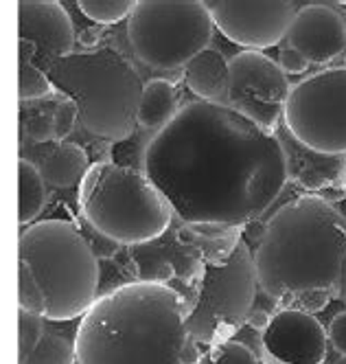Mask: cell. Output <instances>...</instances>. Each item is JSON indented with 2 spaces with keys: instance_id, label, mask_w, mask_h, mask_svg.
Here are the masks:
<instances>
[{
  "instance_id": "cell-15",
  "label": "cell",
  "mask_w": 346,
  "mask_h": 364,
  "mask_svg": "<svg viewBox=\"0 0 346 364\" xmlns=\"http://www.w3.org/2000/svg\"><path fill=\"white\" fill-rule=\"evenodd\" d=\"M184 84L200 101L228 106L230 60L217 48H206L184 66Z\"/></svg>"
},
{
  "instance_id": "cell-33",
  "label": "cell",
  "mask_w": 346,
  "mask_h": 364,
  "mask_svg": "<svg viewBox=\"0 0 346 364\" xmlns=\"http://www.w3.org/2000/svg\"><path fill=\"white\" fill-rule=\"evenodd\" d=\"M270 321H272V316L268 314V311H265V309H254V307H252V311H250L248 318H246V325H248L250 329L265 331V329H268V325H270Z\"/></svg>"
},
{
  "instance_id": "cell-21",
  "label": "cell",
  "mask_w": 346,
  "mask_h": 364,
  "mask_svg": "<svg viewBox=\"0 0 346 364\" xmlns=\"http://www.w3.org/2000/svg\"><path fill=\"white\" fill-rule=\"evenodd\" d=\"M53 92H55V86H53L48 73H44L36 64L18 68V95L22 103L44 99Z\"/></svg>"
},
{
  "instance_id": "cell-8",
  "label": "cell",
  "mask_w": 346,
  "mask_h": 364,
  "mask_svg": "<svg viewBox=\"0 0 346 364\" xmlns=\"http://www.w3.org/2000/svg\"><path fill=\"white\" fill-rule=\"evenodd\" d=\"M212 18L200 0H141L127 18V38L149 68L178 70L212 40Z\"/></svg>"
},
{
  "instance_id": "cell-23",
  "label": "cell",
  "mask_w": 346,
  "mask_h": 364,
  "mask_svg": "<svg viewBox=\"0 0 346 364\" xmlns=\"http://www.w3.org/2000/svg\"><path fill=\"white\" fill-rule=\"evenodd\" d=\"M195 364H259V362L250 347L226 341V343L212 345L210 349H206L198 358Z\"/></svg>"
},
{
  "instance_id": "cell-35",
  "label": "cell",
  "mask_w": 346,
  "mask_h": 364,
  "mask_svg": "<svg viewBox=\"0 0 346 364\" xmlns=\"http://www.w3.org/2000/svg\"><path fill=\"white\" fill-rule=\"evenodd\" d=\"M333 364H346V358H342V360H337V362H333Z\"/></svg>"
},
{
  "instance_id": "cell-24",
  "label": "cell",
  "mask_w": 346,
  "mask_h": 364,
  "mask_svg": "<svg viewBox=\"0 0 346 364\" xmlns=\"http://www.w3.org/2000/svg\"><path fill=\"white\" fill-rule=\"evenodd\" d=\"M18 303H20V309L33 311V314H40V316H44V311H46L44 294L40 290V285L36 277L24 266H18Z\"/></svg>"
},
{
  "instance_id": "cell-7",
  "label": "cell",
  "mask_w": 346,
  "mask_h": 364,
  "mask_svg": "<svg viewBox=\"0 0 346 364\" xmlns=\"http://www.w3.org/2000/svg\"><path fill=\"white\" fill-rule=\"evenodd\" d=\"M256 283L254 255L244 240L224 259L202 257L198 290L186 316L191 341L212 347L234 336L252 311Z\"/></svg>"
},
{
  "instance_id": "cell-20",
  "label": "cell",
  "mask_w": 346,
  "mask_h": 364,
  "mask_svg": "<svg viewBox=\"0 0 346 364\" xmlns=\"http://www.w3.org/2000/svg\"><path fill=\"white\" fill-rule=\"evenodd\" d=\"M136 3L131 0H82L79 9L82 14L99 24H114L123 18H129Z\"/></svg>"
},
{
  "instance_id": "cell-13",
  "label": "cell",
  "mask_w": 346,
  "mask_h": 364,
  "mask_svg": "<svg viewBox=\"0 0 346 364\" xmlns=\"http://www.w3.org/2000/svg\"><path fill=\"white\" fill-rule=\"evenodd\" d=\"M18 33L38 46L36 66L44 73L58 60L75 53V27L62 3L55 0H20Z\"/></svg>"
},
{
  "instance_id": "cell-3",
  "label": "cell",
  "mask_w": 346,
  "mask_h": 364,
  "mask_svg": "<svg viewBox=\"0 0 346 364\" xmlns=\"http://www.w3.org/2000/svg\"><path fill=\"white\" fill-rule=\"evenodd\" d=\"M344 257L346 218L323 196H301L265 224L254 252L259 288L276 301L335 290Z\"/></svg>"
},
{
  "instance_id": "cell-28",
  "label": "cell",
  "mask_w": 346,
  "mask_h": 364,
  "mask_svg": "<svg viewBox=\"0 0 346 364\" xmlns=\"http://www.w3.org/2000/svg\"><path fill=\"white\" fill-rule=\"evenodd\" d=\"M329 343L331 347L346 358V311H340L337 316H333V321L329 323Z\"/></svg>"
},
{
  "instance_id": "cell-1",
  "label": "cell",
  "mask_w": 346,
  "mask_h": 364,
  "mask_svg": "<svg viewBox=\"0 0 346 364\" xmlns=\"http://www.w3.org/2000/svg\"><path fill=\"white\" fill-rule=\"evenodd\" d=\"M143 171L186 226L242 228L268 211L289 182L279 134L208 101L186 103L149 139Z\"/></svg>"
},
{
  "instance_id": "cell-6",
  "label": "cell",
  "mask_w": 346,
  "mask_h": 364,
  "mask_svg": "<svg viewBox=\"0 0 346 364\" xmlns=\"http://www.w3.org/2000/svg\"><path fill=\"white\" fill-rule=\"evenodd\" d=\"M79 211L94 232L119 246H145L171 226V206L145 171L92 163L79 185Z\"/></svg>"
},
{
  "instance_id": "cell-9",
  "label": "cell",
  "mask_w": 346,
  "mask_h": 364,
  "mask_svg": "<svg viewBox=\"0 0 346 364\" xmlns=\"http://www.w3.org/2000/svg\"><path fill=\"white\" fill-rule=\"evenodd\" d=\"M283 125L296 143L320 156L346 154V68H327L291 86Z\"/></svg>"
},
{
  "instance_id": "cell-10",
  "label": "cell",
  "mask_w": 346,
  "mask_h": 364,
  "mask_svg": "<svg viewBox=\"0 0 346 364\" xmlns=\"http://www.w3.org/2000/svg\"><path fill=\"white\" fill-rule=\"evenodd\" d=\"M291 86L285 70L261 50L230 58L228 106L268 134H279Z\"/></svg>"
},
{
  "instance_id": "cell-12",
  "label": "cell",
  "mask_w": 346,
  "mask_h": 364,
  "mask_svg": "<svg viewBox=\"0 0 346 364\" xmlns=\"http://www.w3.org/2000/svg\"><path fill=\"white\" fill-rule=\"evenodd\" d=\"M329 333L309 311L285 307L261 331V355L265 364H325Z\"/></svg>"
},
{
  "instance_id": "cell-32",
  "label": "cell",
  "mask_w": 346,
  "mask_h": 364,
  "mask_svg": "<svg viewBox=\"0 0 346 364\" xmlns=\"http://www.w3.org/2000/svg\"><path fill=\"white\" fill-rule=\"evenodd\" d=\"M103 36V29L101 27H88V29H82L77 36V42L82 44L86 50H94V46H99V40Z\"/></svg>"
},
{
  "instance_id": "cell-14",
  "label": "cell",
  "mask_w": 346,
  "mask_h": 364,
  "mask_svg": "<svg viewBox=\"0 0 346 364\" xmlns=\"http://www.w3.org/2000/svg\"><path fill=\"white\" fill-rule=\"evenodd\" d=\"M287 44L303 53L309 64H327L346 46V20L331 5H305L287 33Z\"/></svg>"
},
{
  "instance_id": "cell-2",
  "label": "cell",
  "mask_w": 346,
  "mask_h": 364,
  "mask_svg": "<svg viewBox=\"0 0 346 364\" xmlns=\"http://www.w3.org/2000/svg\"><path fill=\"white\" fill-rule=\"evenodd\" d=\"M189 305L173 285L131 281L101 294L75 333L77 364H184Z\"/></svg>"
},
{
  "instance_id": "cell-26",
  "label": "cell",
  "mask_w": 346,
  "mask_h": 364,
  "mask_svg": "<svg viewBox=\"0 0 346 364\" xmlns=\"http://www.w3.org/2000/svg\"><path fill=\"white\" fill-rule=\"evenodd\" d=\"M26 132H29V139L36 143H48L55 141V125H53V117L48 114H36L26 123Z\"/></svg>"
},
{
  "instance_id": "cell-19",
  "label": "cell",
  "mask_w": 346,
  "mask_h": 364,
  "mask_svg": "<svg viewBox=\"0 0 346 364\" xmlns=\"http://www.w3.org/2000/svg\"><path fill=\"white\" fill-rule=\"evenodd\" d=\"M77 351L75 343H68L64 336L58 333H44L40 345L26 360V364H75Z\"/></svg>"
},
{
  "instance_id": "cell-16",
  "label": "cell",
  "mask_w": 346,
  "mask_h": 364,
  "mask_svg": "<svg viewBox=\"0 0 346 364\" xmlns=\"http://www.w3.org/2000/svg\"><path fill=\"white\" fill-rule=\"evenodd\" d=\"M38 167L46 185L58 189H70L75 185H82L84 176L90 169V163L84 147L75 143H58L46 154H42Z\"/></svg>"
},
{
  "instance_id": "cell-4",
  "label": "cell",
  "mask_w": 346,
  "mask_h": 364,
  "mask_svg": "<svg viewBox=\"0 0 346 364\" xmlns=\"http://www.w3.org/2000/svg\"><path fill=\"white\" fill-rule=\"evenodd\" d=\"M46 73L55 90L77 103L79 123L92 139L121 143L134 134L145 84L117 48L75 50Z\"/></svg>"
},
{
  "instance_id": "cell-30",
  "label": "cell",
  "mask_w": 346,
  "mask_h": 364,
  "mask_svg": "<svg viewBox=\"0 0 346 364\" xmlns=\"http://www.w3.org/2000/svg\"><path fill=\"white\" fill-rule=\"evenodd\" d=\"M191 230L198 232L204 240H226V237H232L234 232H239L242 228H228L222 224H191Z\"/></svg>"
},
{
  "instance_id": "cell-27",
  "label": "cell",
  "mask_w": 346,
  "mask_h": 364,
  "mask_svg": "<svg viewBox=\"0 0 346 364\" xmlns=\"http://www.w3.org/2000/svg\"><path fill=\"white\" fill-rule=\"evenodd\" d=\"M279 66L285 70V75H301L309 68V60L298 53V50L294 48H283L281 50V55H279Z\"/></svg>"
},
{
  "instance_id": "cell-25",
  "label": "cell",
  "mask_w": 346,
  "mask_h": 364,
  "mask_svg": "<svg viewBox=\"0 0 346 364\" xmlns=\"http://www.w3.org/2000/svg\"><path fill=\"white\" fill-rule=\"evenodd\" d=\"M79 123V108L77 103L68 97L58 103L55 112H53V125H55V141L64 143V139L72 132L75 125Z\"/></svg>"
},
{
  "instance_id": "cell-18",
  "label": "cell",
  "mask_w": 346,
  "mask_h": 364,
  "mask_svg": "<svg viewBox=\"0 0 346 364\" xmlns=\"http://www.w3.org/2000/svg\"><path fill=\"white\" fill-rule=\"evenodd\" d=\"M48 200L46 180L38 165L31 161H18V222L29 226L44 211Z\"/></svg>"
},
{
  "instance_id": "cell-31",
  "label": "cell",
  "mask_w": 346,
  "mask_h": 364,
  "mask_svg": "<svg viewBox=\"0 0 346 364\" xmlns=\"http://www.w3.org/2000/svg\"><path fill=\"white\" fill-rule=\"evenodd\" d=\"M38 58V46L29 40H18V64L20 66H31Z\"/></svg>"
},
{
  "instance_id": "cell-29",
  "label": "cell",
  "mask_w": 346,
  "mask_h": 364,
  "mask_svg": "<svg viewBox=\"0 0 346 364\" xmlns=\"http://www.w3.org/2000/svg\"><path fill=\"white\" fill-rule=\"evenodd\" d=\"M331 292L333 290H309V292H303L296 299L301 303V309L309 311V314H315V311H323L329 305Z\"/></svg>"
},
{
  "instance_id": "cell-17",
  "label": "cell",
  "mask_w": 346,
  "mask_h": 364,
  "mask_svg": "<svg viewBox=\"0 0 346 364\" xmlns=\"http://www.w3.org/2000/svg\"><path fill=\"white\" fill-rule=\"evenodd\" d=\"M180 112L178 90L169 80H149L139 106V127L161 132Z\"/></svg>"
},
{
  "instance_id": "cell-36",
  "label": "cell",
  "mask_w": 346,
  "mask_h": 364,
  "mask_svg": "<svg viewBox=\"0 0 346 364\" xmlns=\"http://www.w3.org/2000/svg\"><path fill=\"white\" fill-rule=\"evenodd\" d=\"M344 189H346V171H344Z\"/></svg>"
},
{
  "instance_id": "cell-34",
  "label": "cell",
  "mask_w": 346,
  "mask_h": 364,
  "mask_svg": "<svg viewBox=\"0 0 346 364\" xmlns=\"http://www.w3.org/2000/svg\"><path fill=\"white\" fill-rule=\"evenodd\" d=\"M335 292H337L340 301L346 305V257H344V264H342V272H340V279H337V285H335Z\"/></svg>"
},
{
  "instance_id": "cell-5",
  "label": "cell",
  "mask_w": 346,
  "mask_h": 364,
  "mask_svg": "<svg viewBox=\"0 0 346 364\" xmlns=\"http://www.w3.org/2000/svg\"><path fill=\"white\" fill-rule=\"evenodd\" d=\"M18 257L44 294V318L72 321L99 299V257L75 224L44 220L26 226L20 232Z\"/></svg>"
},
{
  "instance_id": "cell-22",
  "label": "cell",
  "mask_w": 346,
  "mask_h": 364,
  "mask_svg": "<svg viewBox=\"0 0 346 364\" xmlns=\"http://www.w3.org/2000/svg\"><path fill=\"white\" fill-rule=\"evenodd\" d=\"M18 329H20V345H18V360L20 364H26L36 347L44 338V316L33 314V311L20 309L18 314Z\"/></svg>"
},
{
  "instance_id": "cell-11",
  "label": "cell",
  "mask_w": 346,
  "mask_h": 364,
  "mask_svg": "<svg viewBox=\"0 0 346 364\" xmlns=\"http://www.w3.org/2000/svg\"><path fill=\"white\" fill-rule=\"evenodd\" d=\"M206 7L212 24L222 31V36L239 46H246L248 50L270 48L287 38L301 9L289 0H268V3L212 0V3H206Z\"/></svg>"
}]
</instances>
